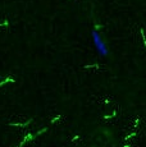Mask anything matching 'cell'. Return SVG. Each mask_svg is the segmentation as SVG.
I'll return each mask as SVG.
<instances>
[{
	"label": "cell",
	"mask_w": 146,
	"mask_h": 147,
	"mask_svg": "<svg viewBox=\"0 0 146 147\" xmlns=\"http://www.w3.org/2000/svg\"><path fill=\"white\" fill-rule=\"evenodd\" d=\"M92 40H94V45L96 47V51L100 54L101 56H106L108 55V47H106L105 42L103 41L101 36L99 35L97 31H92Z\"/></svg>",
	"instance_id": "obj_1"
}]
</instances>
